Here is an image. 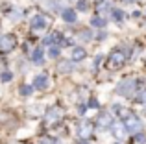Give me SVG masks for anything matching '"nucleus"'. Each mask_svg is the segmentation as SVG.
Instances as JSON below:
<instances>
[{"mask_svg": "<svg viewBox=\"0 0 146 144\" xmlns=\"http://www.w3.org/2000/svg\"><path fill=\"white\" fill-rule=\"evenodd\" d=\"M135 87H137V81H135V79H131V78H128V79H124V81L118 83L117 92L120 94V96H131L133 90H135Z\"/></svg>", "mask_w": 146, "mask_h": 144, "instance_id": "1", "label": "nucleus"}, {"mask_svg": "<svg viewBox=\"0 0 146 144\" xmlns=\"http://www.w3.org/2000/svg\"><path fill=\"white\" fill-rule=\"evenodd\" d=\"M124 126H126V129L131 131V133H141V131H143V122H141L135 115H126Z\"/></svg>", "mask_w": 146, "mask_h": 144, "instance_id": "2", "label": "nucleus"}, {"mask_svg": "<svg viewBox=\"0 0 146 144\" xmlns=\"http://www.w3.org/2000/svg\"><path fill=\"white\" fill-rule=\"evenodd\" d=\"M15 44H17V41H15L13 35H4V37H0V50H2V52L13 50Z\"/></svg>", "mask_w": 146, "mask_h": 144, "instance_id": "3", "label": "nucleus"}, {"mask_svg": "<svg viewBox=\"0 0 146 144\" xmlns=\"http://www.w3.org/2000/svg\"><path fill=\"white\" fill-rule=\"evenodd\" d=\"M30 24H32L33 30H43L48 26V18L44 17V15H35V17L30 20Z\"/></svg>", "mask_w": 146, "mask_h": 144, "instance_id": "4", "label": "nucleus"}, {"mask_svg": "<svg viewBox=\"0 0 146 144\" xmlns=\"http://www.w3.org/2000/svg\"><path fill=\"white\" fill-rule=\"evenodd\" d=\"M91 133H93V126H91L89 122H83L82 126L78 127V137H82V139H87Z\"/></svg>", "mask_w": 146, "mask_h": 144, "instance_id": "5", "label": "nucleus"}, {"mask_svg": "<svg viewBox=\"0 0 146 144\" xmlns=\"http://www.w3.org/2000/svg\"><path fill=\"white\" fill-rule=\"evenodd\" d=\"M46 122L48 124H52V122H56L57 118H61V109H57V107H54V109H50V111L46 113Z\"/></svg>", "mask_w": 146, "mask_h": 144, "instance_id": "6", "label": "nucleus"}, {"mask_svg": "<svg viewBox=\"0 0 146 144\" xmlns=\"http://www.w3.org/2000/svg\"><path fill=\"white\" fill-rule=\"evenodd\" d=\"M33 83H35V89H46L48 87V78L44 74H39V76H35Z\"/></svg>", "mask_w": 146, "mask_h": 144, "instance_id": "7", "label": "nucleus"}, {"mask_svg": "<svg viewBox=\"0 0 146 144\" xmlns=\"http://www.w3.org/2000/svg\"><path fill=\"white\" fill-rule=\"evenodd\" d=\"M98 126H100V129H109V127L113 126L111 116L109 115H102V116H100V120H98Z\"/></svg>", "mask_w": 146, "mask_h": 144, "instance_id": "8", "label": "nucleus"}, {"mask_svg": "<svg viewBox=\"0 0 146 144\" xmlns=\"http://www.w3.org/2000/svg\"><path fill=\"white\" fill-rule=\"evenodd\" d=\"M124 61H126V55L122 54V52H115V54L111 55V63H113V65H122Z\"/></svg>", "mask_w": 146, "mask_h": 144, "instance_id": "9", "label": "nucleus"}, {"mask_svg": "<svg viewBox=\"0 0 146 144\" xmlns=\"http://www.w3.org/2000/svg\"><path fill=\"white\" fill-rule=\"evenodd\" d=\"M61 17H63L67 22H74V20H76V13H74V9H63V11H61Z\"/></svg>", "mask_w": 146, "mask_h": 144, "instance_id": "10", "label": "nucleus"}, {"mask_svg": "<svg viewBox=\"0 0 146 144\" xmlns=\"http://www.w3.org/2000/svg\"><path fill=\"white\" fill-rule=\"evenodd\" d=\"M85 57V50L83 48H74L72 50V61H82Z\"/></svg>", "mask_w": 146, "mask_h": 144, "instance_id": "11", "label": "nucleus"}, {"mask_svg": "<svg viewBox=\"0 0 146 144\" xmlns=\"http://www.w3.org/2000/svg\"><path fill=\"white\" fill-rule=\"evenodd\" d=\"M43 50H39V48H37V50H33V54H32V61H35V63H41L43 61Z\"/></svg>", "mask_w": 146, "mask_h": 144, "instance_id": "12", "label": "nucleus"}, {"mask_svg": "<svg viewBox=\"0 0 146 144\" xmlns=\"http://www.w3.org/2000/svg\"><path fill=\"white\" fill-rule=\"evenodd\" d=\"M91 24L96 26V28H102V26H106V20H104V18H100V17H94L93 20H91Z\"/></svg>", "mask_w": 146, "mask_h": 144, "instance_id": "13", "label": "nucleus"}, {"mask_svg": "<svg viewBox=\"0 0 146 144\" xmlns=\"http://www.w3.org/2000/svg\"><path fill=\"white\" fill-rule=\"evenodd\" d=\"M113 127H115V129H113V133L117 135L118 139H122V137H124V129H122L124 126H113Z\"/></svg>", "mask_w": 146, "mask_h": 144, "instance_id": "14", "label": "nucleus"}, {"mask_svg": "<svg viewBox=\"0 0 146 144\" xmlns=\"http://www.w3.org/2000/svg\"><path fill=\"white\" fill-rule=\"evenodd\" d=\"M115 18H117V20H122V18H124V13H122V11H115Z\"/></svg>", "mask_w": 146, "mask_h": 144, "instance_id": "15", "label": "nucleus"}, {"mask_svg": "<svg viewBox=\"0 0 146 144\" xmlns=\"http://www.w3.org/2000/svg\"><path fill=\"white\" fill-rule=\"evenodd\" d=\"M50 57H57V48L56 46L50 48Z\"/></svg>", "mask_w": 146, "mask_h": 144, "instance_id": "16", "label": "nucleus"}, {"mask_svg": "<svg viewBox=\"0 0 146 144\" xmlns=\"http://www.w3.org/2000/svg\"><path fill=\"white\" fill-rule=\"evenodd\" d=\"M22 94H32V87H22Z\"/></svg>", "mask_w": 146, "mask_h": 144, "instance_id": "17", "label": "nucleus"}, {"mask_svg": "<svg viewBox=\"0 0 146 144\" xmlns=\"http://www.w3.org/2000/svg\"><path fill=\"white\" fill-rule=\"evenodd\" d=\"M78 7H80L82 11H85V7H87V2H83V0H82V2L78 4Z\"/></svg>", "mask_w": 146, "mask_h": 144, "instance_id": "18", "label": "nucleus"}, {"mask_svg": "<svg viewBox=\"0 0 146 144\" xmlns=\"http://www.w3.org/2000/svg\"><path fill=\"white\" fill-rule=\"evenodd\" d=\"M68 67H70L68 63H63V65H61V70H63V72H68V70H70Z\"/></svg>", "mask_w": 146, "mask_h": 144, "instance_id": "19", "label": "nucleus"}, {"mask_svg": "<svg viewBox=\"0 0 146 144\" xmlns=\"http://www.w3.org/2000/svg\"><path fill=\"white\" fill-rule=\"evenodd\" d=\"M139 100L143 102V104H146V92H143V94H141V98H139Z\"/></svg>", "mask_w": 146, "mask_h": 144, "instance_id": "20", "label": "nucleus"}, {"mask_svg": "<svg viewBox=\"0 0 146 144\" xmlns=\"http://www.w3.org/2000/svg\"><path fill=\"white\" fill-rule=\"evenodd\" d=\"M126 2H133V0H126Z\"/></svg>", "mask_w": 146, "mask_h": 144, "instance_id": "21", "label": "nucleus"}]
</instances>
